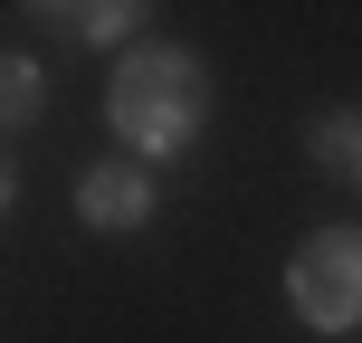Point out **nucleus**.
Instances as JSON below:
<instances>
[{"label":"nucleus","mask_w":362,"mask_h":343,"mask_svg":"<svg viewBox=\"0 0 362 343\" xmlns=\"http://www.w3.org/2000/svg\"><path fill=\"white\" fill-rule=\"evenodd\" d=\"M105 124L134 144V163L191 153L200 124H210V67L191 48H124V67L105 86Z\"/></svg>","instance_id":"nucleus-1"},{"label":"nucleus","mask_w":362,"mask_h":343,"mask_svg":"<svg viewBox=\"0 0 362 343\" xmlns=\"http://www.w3.org/2000/svg\"><path fill=\"white\" fill-rule=\"evenodd\" d=\"M286 306L315 334H362V229H315L286 267Z\"/></svg>","instance_id":"nucleus-2"},{"label":"nucleus","mask_w":362,"mask_h":343,"mask_svg":"<svg viewBox=\"0 0 362 343\" xmlns=\"http://www.w3.org/2000/svg\"><path fill=\"white\" fill-rule=\"evenodd\" d=\"M76 219H86V229H144L153 219V172H134V163L86 172L76 181Z\"/></svg>","instance_id":"nucleus-3"},{"label":"nucleus","mask_w":362,"mask_h":343,"mask_svg":"<svg viewBox=\"0 0 362 343\" xmlns=\"http://www.w3.org/2000/svg\"><path fill=\"white\" fill-rule=\"evenodd\" d=\"M315 163L334 181H362V115H325L315 124Z\"/></svg>","instance_id":"nucleus-4"},{"label":"nucleus","mask_w":362,"mask_h":343,"mask_svg":"<svg viewBox=\"0 0 362 343\" xmlns=\"http://www.w3.org/2000/svg\"><path fill=\"white\" fill-rule=\"evenodd\" d=\"M67 19H76V38H95V48H124L144 10H124V0H95V10H67Z\"/></svg>","instance_id":"nucleus-5"},{"label":"nucleus","mask_w":362,"mask_h":343,"mask_svg":"<svg viewBox=\"0 0 362 343\" xmlns=\"http://www.w3.org/2000/svg\"><path fill=\"white\" fill-rule=\"evenodd\" d=\"M0 86H10V95H0V105H10V124H29V115H38V67H29V57H10V76H0Z\"/></svg>","instance_id":"nucleus-6"}]
</instances>
